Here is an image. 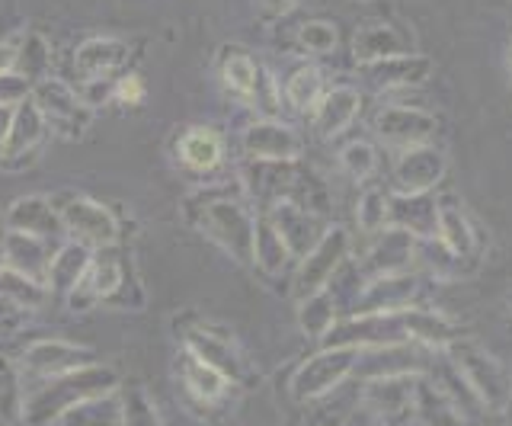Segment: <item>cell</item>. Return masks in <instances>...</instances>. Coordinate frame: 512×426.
<instances>
[{
    "mask_svg": "<svg viewBox=\"0 0 512 426\" xmlns=\"http://www.w3.org/2000/svg\"><path fill=\"white\" fill-rule=\"evenodd\" d=\"M0 298H4L10 308L32 311V308L45 305L48 286H45V282H39V279L20 273V270H10V266H4V270H0Z\"/></svg>",
    "mask_w": 512,
    "mask_h": 426,
    "instance_id": "d590c367",
    "label": "cell"
},
{
    "mask_svg": "<svg viewBox=\"0 0 512 426\" xmlns=\"http://www.w3.org/2000/svg\"><path fill=\"white\" fill-rule=\"evenodd\" d=\"M340 321L336 318V298L333 289H320L308 298H301V308H298V324L308 337H324L327 330Z\"/></svg>",
    "mask_w": 512,
    "mask_h": 426,
    "instance_id": "8d00e7d4",
    "label": "cell"
},
{
    "mask_svg": "<svg viewBox=\"0 0 512 426\" xmlns=\"http://www.w3.org/2000/svg\"><path fill=\"white\" fill-rule=\"evenodd\" d=\"M186 350L196 353L202 362L215 366L228 382H244V359L231 350V340L208 330H186Z\"/></svg>",
    "mask_w": 512,
    "mask_h": 426,
    "instance_id": "d4e9b609",
    "label": "cell"
},
{
    "mask_svg": "<svg viewBox=\"0 0 512 426\" xmlns=\"http://www.w3.org/2000/svg\"><path fill=\"white\" fill-rule=\"evenodd\" d=\"M48 68H52V49H48V42L42 33H26L23 42H20V49H16V74L26 77L29 84H36L42 81V77H48Z\"/></svg>",
    "mask_w": 512,
    "mask_h": 426,
    "instance_id": "74e56055",
    "label": "cell"
},
{
    "mask_svg": "<svg viewBox=\"0 0 512 426\" xmlns=\"http://www.w3.org/2000/svg\"><path fill=\"white\" fill-rule=\"evenodd\" d=\"M272 218V225L279 228L282 234V241L288 244V250H292V257H308L311 250L320 244V238L330 231L327 228V218L324 215H317L311 209H304V205L292 202V199H279V202H272L269 205V212Z\"/></svg>",
    "mask_w": 512,
    "mask_h": 426,
    "instance_id": "52a82bcc",
    "label": "cell"
},
{
    "mask_svg": "<svg viewBox=\"0 0 512 426\" xmlns=\"http://www.w3.org/2000/svg\"><path fill=\"white\" fill-rule=\"evenodd\" d=\"M7 266V257H4V247H0V270Z\"/></svg>",
    "mask_w": 512,
    "mask_h": 426,
    "instance_id": "816d5d0a",
    "label": "cell"
},
{
    "mask_svg": "<svg viewBox=\"0 0 512 426\" xmlns=\"http://www.w3.org/2000/svg\"><path fill=\"white\" fill-rule=\"evenodd\" d=\"M404 318V330L410 340H423L429 346H448L452 340L461 337V327L455 321H448L442 311H432V308H404L400 311Z\"/></svg>",
    "mask_w": 512,
    "mask_h": 426,
    "instance_id": "f1b7e54d",
    "label": "cell"
},
{
    "mask_svg": "<svg viewBox=\"0 0 512 426\" xmlns=\"http://www.w3.org/2000/svg\"><path fill=\"white\" fill-rule=\"evenodd\" d=\"M180 375H183V385L189 388V394H196L199 401H215L224 394V388L231 385L215 366H208V362H202L196 353H189V350L183 353Z\"/></svg>",
    "mask_w": 512,
    "mask_h": 426,
    "instance_id": "e575fe53",
    "label": "cell"
},
{
    "mask_svg": "<svg viewBox=\"0 0 512 426\" xmlns=\"http://www.w3.org/2000/svg\"><path fill=\"white\" fill-rule=\"evenodd\" d=\"M128 61V45L122 39H109V36H96L87 39L80 49L74 52V65L80 71V81H90V77H109L116 74Z\"/></svg>",
    "mask_w": 512,
    "mask_h": 426,
    "instance_id": "cb8c5ba5",
    "label": "cell"
},
{
    "mask_svg": "<svg viewBox=\"0 0 512 426\" xmlns=\"http://www.w3.org/2000/svg\"><path fill=\"white\" fill-rule=\"evenodd\" d=\"M362 109V93L356 87H330L324 93V100L314 109V132L320 138H336L343 135L352 122H356Z\"/></svg>",
    "mask_w": 512,
    "mask_h": 426,
    "instance_id": "ffe728a7",
    "label": "cell"
},
{
    "mask_svg": "<svg viewBox=\"0 0 512 426\" xmlns=\"http://www.w3.org/2000/svg\"><path fill=\"white\" fill-rule=\"evenodd\" d=\"M144 81L138 74H125V77H119L116 81V90H112V97H116L119 103H125V106H141L144 103Z\"/></svg>",
    "mask_w": 512,
    "mask_h": 426,
    "instance_id": "ee69618b",
    "label": "cell"
},
{
    "mask_svg": "<svg viewBox=\"0 0 512 426\" xmlns=\"http://www.w3.org/2000/svg\"><path fill=\"white\" fill-rule=\"evenodd\" d=\"M122 426H160L157 410L141 388H128L122 394Z\"/></svg>",
    "mask_w": 512,
    "mask_h": 426,
    "instance_id": "7bdbcfd3",
    "label": "cell"
},
{
    "mask_svg": "<svg viewBox=\"0 0 512 426\" xmlns=\"http://www.w3.org/2000/svg\"><path fill=\"white\" fill-rule=\"evenodd\" d=\"M416 426H420V423H416Z\"/></svg>",
    "mask_w": 512,
    "mask_h": 426,
    "instance_id": "9f6ffc18",
    "label": "cell"
},
{
    "mask_svg": "<svg viewBox=\"0 0 512 426\" xmlns=\"http://www.w3.org/2000/svg\"><path fill=\"white\" fill-rule=\"evenodd\" d=\"M327 84L324 74H320L314 65H301L288 74L285 81V103L295 109V113H314L317 103L324 100Z\"/></svg>",
    "mask_w": 512,
    "mask_h": 426,
    "instance_id": "836d02e7",
    "label": "cell"
},
{
    "mask_svg": "<svg viewBox=\"0 0 512 426\" xmlns=\"http://www.w3.org/2000/svg\"><path fill=\"white\" fill-rule=\"evenodd\" d=\"M29 90H32V84L16 71L0 77V103H20L23 97H29Z\"/></svg>",
    "mask_w": 512,
    "mask_h": 426,
    "instance_id": "bcb514c9",
    "label": "cell"
},
{
    "mask_svg": "<svg viewBox=\"0 0 512 426\" xmlns=\"http://www.w3.org/2000/svg\"><path fill=\"white\" fill-rule=\"evenodd\" d=\"M356 346H324L317 356H311L304 366L298 369L295 382H292V394L295 401H320L324 394L336 391L346 378L356 372L359 362Z\"/></svg>",
    "mask_w": 512,
    "mask_h": 426,
    "instance_id": "277c9868",
    "label": "cell"
},
{
    "mask_svg": "<svg viewBox=\"0 0 512 426\" xmlns=\"http://www.w3.org/2000/svg\"><path fill=\"white\" fill-rule=\"evenodd\" d=\"M93 263V247L80 244V241H68L55 250L52 266H48V276H45V286L48 292H58L68 298V292L77 286L84 273L90 270Z\"/></svg>",
    "mask_w": 512,
    "mask_h": 426,
    "instance_id": "484cf974",
    "label": "cell"
},
{
    "mask_svg": "<svg viewBox=\"0 0 512 426\" xmlns=\"http://www.w3.org/2000/svg\"><path fill=\"white\" fill-rule=\"evenodd\" d=\"M199 225L208 238H215L231 257L253 260V225L256 215L244 202L231 196V189H215L212 196H202L199 205Z\"/></svg>",
    "mask_w": 512,
    "mask_h": 426,
    "instance_id": "3957f363",
    "label": "cell"
},
{
    "mask_svg": "<svg viewBox=\"0 0 512 426\" xmlns=\"http://www.w3.org/2000/svg\"><path fill=\"white\" fill-rule=\"evenodd\" d=\"M391 225L410 231L413 238H436L439 231V199L429 193H397L391 196Z\"/></svg>",
    "mask_w": 512,
    "mask_h": 426,
    "instance_id": "44dd1931",
    "label": "cell"
},
{
    "mask_svg": "<svg viewBox=\"0 0 512 426\" xmlns=\"http://www.w3.org/2000/svg\"><path fill=\"white\" fill-rule=\"evenodd\" d=\"M224 154V141L215 129H189L180 138V161L196 170V173H208L221 164Z\"/></svg>",
    "mask_w": 512,
    "mask_h": 426,
    "instance_id": "d6a6232c",
    "label": "cell"
},
{
    "mask_svg": "<svg viewBox=\"0 0 512 426\" xmlns=\"http://www.w3.org/2000/svg\"><path fill=\"white\" fill-rule=\"evenodd\" d=\"M436 129H439V119L420 106H384L375 116V135L397 148L429 145V138L436 135Z\"/></svg>",
    "mask_w": 512,
    "mask_h": 426,
    "instance_id": "9c48e42d",
    "label": "cell"
},
{
    "mask_svg": "<svg viewBox=\"0 0 512 426\" xmlns=\"http://www.w3.org/2000/svg\"><path fill=\"white\" fill-rule=\"evenodd\" d=\"M448 359L455 362V369L461 372V378L468 382V388L474 391V398L480 401V407L496 410L503 414L509 398H512V375L493 353H487L484 346L471 337H458L445 346Z\"/></svg>",
    "mask_w": 512,
    "mask_h": 426,
    "instance_id": "7a4b0ae2",
    "label": "cell"
},
{
    "mask_svg": "<svg viewBox=\"0 0 512 426\" xmlns=\"http://www.w3.org/2000/svg\"><path fill=\"white\" fill-rule=\"evenodd\" d=\"M116 382H119L116 372L106 366H93V362L84 369L45 378V382L26 398L23 417L29 426H52V423H58L64 410L74 407L77 401H87L93 394L116 391Z\"/></svg>",
    "mask_w": 512,
    "mask_h": 426,
    "instance_id": "6da1fadb",
    "label": "cell"
},
{
    "mask_svg": "<svg viewBox=\"0 0 512 426\" xmlns=\"http://www.w3.org/2000/svg\"><path fill=\"white\" fill-rule=\"evenodd\" d=\"M58 426H122V398L112 391L77 401L58 417Z\"/></svg>",
    "mask_w": 512,
    "mask_h": 426,
    "instance_id": "1f68e13d",
    "label": "cell"
},
{
    "mask_svg": "<svg viewBox=\"0 0 512 426\" xmlns=\"http://www.w3.org/2000/svg\"><path fill=\"white\" fill-rule=\"evenodd\" d=\"M122 273H125V260L116 257V254H96L90 270L84 273V279L77 282V286L68 292V305L74 311H87L100 302H109L112 295H116L119 282H122Z\"/></svg>",
    "mask_w": 512,
    "mask_h": 426,
    "instance_id": "9a60e30c",
    "label": "cell"
},
{
    "mask_svg": "<svg viewBox=\"0 0 512 426\" xmlns=\"http://www.w3.org/2000/svg\"><path fill=\"white\" fill-rule=\"evenodd\" d=\"M26 372L39 375V378H55L64 372L84 369L93 362V353L84 350V346L64 343V340H39L26 346Z\"/></svg>",
    "mask_w": 512,
    "mask_h": 426,
    "instance_id": "e0dca14e",
    "label": "cell"
},
{
    "mask_svg": "<svg viewBox=\"0 0 512 426\" xmlns=\"http://www.w3.org/2000/svg\"><path fill=\"white\" fill-rule=\"evenodd\" d=\"M260 7L266 17H285V13L295 7V0H260Z\"/></svg>",
    "mask_w": 512,
    "mask_h": 426,
    "instance_id": "c3c4849f",
    "label": "cell"
},
{
    "mask_svg": "<svg viewBox=\"0 0 512 426\" xmlns=\"http://www.w3.org/2000/svg\"><path fill=\"white\" fill-rule=\"evenodd\" d=\"M413 391H416V378L410 372L368 378L362 401L381 423H400V420H407L413 410Z\"/></svg>",
    "mask_w": 512,
    "mask_h": 426,
    "instance_id": "4fadbf2b",
    "label": "cell"
},
{
    "mask_svg": "<svg viewBox=\"0 0 512 426\" xmlns=\"http://www.w3.org/2000/svg\"><path fill=\"white\" fill-rule=\"evenodd\" d=\"M4 225L10 231H26V234H36V238H45V241L68 234L61 222V212L52 205V199H45V196L16 199L4 215Z\"/></svg>",
    "mask_w": 512,
    "mask_h": 426,
    "instance_id": "ac0fdd59",
    "label": "cell"
},
{
    "mask_svg": "<svg viewBox=\"0 0 512 426\" xmlns=\"http://www.w3.org/2000/svg\"><path fill=\"white\" fill-rule=\"evenodd\" d=\"M7 311H10V305L4 302V298H0V318H4V314H7Z\"/></svg>",
    "mask_w": 512,
    "mask_h": 426,
    "instance_id": "f907efd6",
    "label": "cell"
},
{
    "mask_svg": "<svg viewBox=\"0 0 512 426\" xmlns=\"http://www.w3.org/2000/svg\"><path fill=\"white\" fill-rule=\"evenodd\" d=\"M298 45L304 55H330L340 45V33L327 20H308L298 29Z\"/></svg>",
    "mask_w": 512,
    "mask_h": 426,
    "instance_id": "60d3db41",
    "label": "cell"
},
{
    "mask_svg": "<svg viewBox=\"0 0 512 426\" xmlns=\"http://www.w3.org/2000/svg\"><path fill=\"white\" fill-rule=\"evenodd\" d=\"M413 254H416V238H413L410 231H404V228H384L378 234V241L368 247L365 260L359 263V273L365 279L404 273V270H410Z\"/></svg>",
    "mask_w": 512,
    "mask_h": 426,
    "instance_id": "2e32d148",
    "label": "cell"
},
{
    "mask_svg": "<svg viewBox=\"0 0 512 426\" xmlns=\"http://www.w3.org/2000/svg\"><path fill=\"white\" fill-rule=\"evenodd\" d=\"M45 129L48 122L42 116L39 103L32 97H23L16 103V113H13V125H10V138H7V148L0 157H23V154H32L36 145L45 138Z\"/></svg>",
    "mask_w": 512,
    "mask_h": 426,
    "instance_id": "83f0119b",
    "label": "cell"
},
{
    "mask_svg": "<svg viewBox=\"0 0 512 426\" xmlns=\"http://www.w3.org/2000/svg\"><path fill=\"white\" fill-rule=\"evenodd\" d=\"M340 164H343V170L349 173L352 180L365 183L378 167V154H375L372 145H368V141H349V145L340 151Z\"/></svg>",
    "mask_w": 512,
    "mask_h": 426,
    "instance_id": "b9f144b4",
    "label": "cell"
},
{
    "mask_svg": "<svg viewBox=\"0 0 512 426\" xmlns=\"http://www.w3.org/2000/svg\"><path fill=\"white\" fill-rule=\"evenodd\" d=\"M13 113H16V103H0V154H4V148H7L10 125H13Z\"/></svg>",
    "mask_w": 512,
    "mask_h": 426,
    "instance_id": "7dc6e473",
    "label": "cell"
},
{
    "mask_svg": "<svg viewBox=\"0 0 512 426\" xmlns=\"http://www.w3.org/2000/svg\"><path fill=\"white\" fill-rule=\"evenodd\" d=\"M413 410L420 426H464V414L452 404V398L439 391V385L423 382V378H416Z\"/></svg>",
    "mask_w": 512,
    "mask_h": 426,
    "instance_id": "f546056e",
    "label": "cell"
},
{
    "mask_svg": "<svg viewBox=\"0 0 512 426\" xmlns=\"http://www.w3.org/2000/svg\"><path fill=\"white\" fill-rule=\"evenodd\" d=\"M58 212H61L64 231L71 234V241H80V244L96 247V250H109L112 244L119 241L116 215H112L100 202L74 196V199L64 202Z\"/></svg>",
    "mask_w": 512,
    "mask_h": 426,
    "instance_id": "5b68a950",
    "label": "cell"
},
{
    "mask_svg": "<svg viewBox=\"0 0 512 426\" xmlns=\"http://www.w3.org/2000/svg\"><path fill=\"white\" fill-rule=\"evenodd\" d=\"M23 407H26L23 378H20V372H16V366L7 356H0V417H4V420H20Z\"/></svg>",
    "mask_w": 512,
    "mask_h": 426,
    "instance_id": "ab89813d",
    "label": "cell"
},
{
    "mask_svg": "<svg viewBox=\"0 0 512 426\" xmlns=\"http://www.w3.org/2000/svg\"><path fill=\"white\" fill-rule=\"evenodd\" d=\"M368 68V81L378 90H410L420 87L432 77V58L420 52H407V55H394V58H381L372 61Z\"/></svg>",
    "mask_w": 512,
    "mask_h": 426,
    "instance_id": "d6986e66",
    "label": "cell"
},
{
    "mask_svg": "<svg viewBox=\"0 0 512 426\" xmlns=\"http://www.w3.org/2000/svg\"><path fill=\"white\" fill-rule=\"evenodd\" d=\"M13 68H16V45L0 42V77L10 74Z\"/></svg>",
    "mask_w": 512,
    "mask_h": 426,
    "instance_id": "681fc988",
    "label": "cell"
},
{
    "mask_svg": "<svg viewBox=\"0 0 512 426\" xmlns=\"http://www.w3.org/2000/svg\"><path fill=\"white\" fill-rule=\"evenodd\" d=\"M445 177V154L432 145L404 148L394 164V186L397 193H432Z\"/></svg>",
    "mask_w": 512,
    "mask_h": 426,
    "instance_id": "30bf717a",
    "label": "cell"
},
{
    "mask_svg": "<svg viewBox=\"0 0 512 426\" xmlns=\"http://www.w3.org/2000/svg\"><path fill=\"white\" fill-rule=\"evenodd\" d=\"M407 52H413V36L391 20H372L359 26L356 36H352V55H356L359 65H372V61Z\"/></svg>",
    "mask_w": 512,
    "mask_h": 426,
    "instance_id": "5bb4252c",
    "label": "cell"
},
{
    "mask_svg": "<svg viewBox=\"0 0 512 426\" xmlns=\"http://www.w3.org/2000/svg\"><path fill=\"white\" fill-rule=\"evenodd\" d=\"M29 97L39 103L45 122L55 125V129H68L71 135H77L90 122V106L80 100V93L52 74L32 84Z\"/></svg>",
    "mask_w": 512,
    "mask_h": 426,
    "instance_id": "ba28073f",
    "label": "cell"
},
{
    "mask_svg": "<svg viewBox=\"0 0 512 426\" xmlns=\"http://www.w3.org/2000/svg\"><path fill=\"white\" fill-rule=\"evenodd\" d=\"M416 292H420V282L410 270L404 273H391V276H375L365 279L362 292L356 295V314H391V311H404L413 305Z\"/></svg>",
    "mask_w": 512,
    "mask_h": 426,
    "instance_id": "8fae6325",
    "label": "cell"
},
{
    "mask_svg": "<svg viewBox=\"0 0 512 426\" xmlns=\"http://www.w3.org/2000/svg\"><path fill=\"white\" fill-rule=\"evenodd\" d=\"M288 260H292V250H288V244L282 241L279 228L272 225V218L263 212L256 215V225H253V263L260 266L263 273L276 276L282 273Z\"/></svg>",
    "mask_w": 512,
    "mask_h": 426,
    "instance_id": "4dcf8cb0",
    "label": "cell"
},
{
    "mask_svg": "<svg viewBox=\"0 0 512 426\" xmlns=\"http://www.w3.org/2000/svg\"><path fill=\"white\" fill-rule=\"evenodd\" d=\"M509 65H512V45H509Z\"/></svg>",
    "mask_w": 512,
    "mask_h": 426,
    "instance_id": "db71d44e",
    "label": "cell"
},
{
    "mask_svg": "<svg viewBox=\"0 0 512 426\" xmlns=\"http://www.w3.org/2000/svg\"><path fill=\"white\" fill-rule=\"evenodd\" d=\"M0 247H4V257L10 270H20L32 279L45 282L48 276V266H52V250H48L45 238H36V234H26V231H4L0 238Z\"/></svg>",
    "mask_w": 512,
    "mask_h": 426,
    "instance_id": "7402d4cb",
    "label": "cell"
},
{
    "mask_svg": "<svg viewBox=\"0 0 512 426\" xmlns=\"http://www.w3.org/2000/svg\"><path fill=\"white\" fill-rule=\"evenodd\" d=\"M244 154L250 161H298L301 138L295 129H288L279 119H260L244 129Z\"/></svg>",
    "mask_w": 512,
    "mask_h": 426,
    "instance_id": "7c38bea8",
    "label": "cell"
},
{
    "mask_svg": "<svg viewBox=\"0 0 512 426\" xmlns=\"http://www.w3.org/2000/svg\"><path fill=\"white\" fill-rule=\"evenodd\" d=\"M509 305H512V295H509Z\"/></svg>",
    "mask_w": 512,
    "mask_h": 426,
    "instance_id": "11a10c76",
    "label": "cell"
},
{
    "mask_svg": "<svg viewBox=\"0 0 512 426\" xmlns=\"http://www.w3.org/2000/svg\"><path fill=\"white\" fill-rule=\"evenodd\" d=\"M439 244L452 254L455 260H471L477 254V231L464 215L461 202L455 196L439 199Z\"/></svg>",
    "mask_w": 512,
    "mask_h": 426,
    "instance_id": "603a6c76",
    "label": "cell"
},
{
    "mask_svg": "<svg viewBox=\"0 0 512 426\" xmlns=\"http://www.w3.org/2000/svg\"><path fill=\"white\" fill-rule=\"evenodd\" d=\"M218 74H221L224 87L237 93L240 100H247V103L256 100V90H260V81H263V68L247 55V49H240V45L221 49Z\"/></svg>",
    "mask_w": 512,
    "mask_h": 426,
    "instance_id": "4316f807",
    "label": "cell"
},
{
    "mask_svg": "<svg viewBox=\"0 0 512 426\" xmlns=\"http://www.w3.org/2000/svg\"><path fill=\"white\" fill-rule=\"evenodd\" d=\"M112 90H116V81H112V77H90V81H84V90H80V100L93 109V106L106 103L112 97Z\"/></svg>",
    "mask_w": 512,
    "mask_h": 426,
    "instance_id": "f6af8a7d",
    "label": "cell"
},
{
    "mask_svg": "<svg viewBox=\"0 0 512 426\" xmlns=\"http://www.w3.org/2000/svg\"><path fill=\"white\" fill-rule=\"evenodd\" d=\"M503 414H509V420H512V398H509V404H506V410H503Z\"/></svg>",
    "mask_w": 512,
    "mask_h": 426,
    "instance_id": "f5cc1de1",
    "label": "cell"
},
{
    "mask_svg": "<svg viewBox=\"0 0 512 426\" xmlns=\"http://www.w3.org/2000/svg\"><path fill=\"white\" fill-rule=\"evenodd\" d=\"M356 222L365 234H381L391 225V196L378 186H368L356 205Z\"/></svg>",
    "mask_w": 512,
    "mask_h": 426,
    "instance_id": "f35d334b",
    "label": "cell"
},
{
    "mask_svg": "<svg viewBox=\"0 0 512 426\" xmlns=\"http://www.w3.org/2000/svg\"><path fill=\"white\" fill-rule=\"evenodd\" d=\"M346 254H349V231L330 228L311 254L301 257V263H298V276H295L298 298H308L320 289H327L330 279L336 276V270L343 266Z\"/></svg>",
    "mask_w": 512,
    "mask_h": 426,
    "instance_id": "8992f818",
    "label": "cell"
}]
</instances>
